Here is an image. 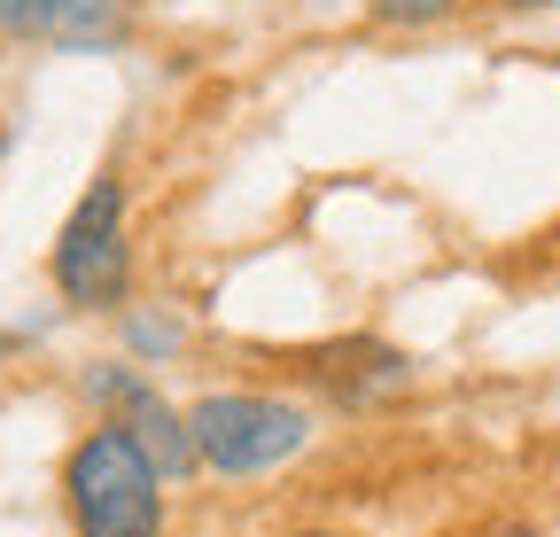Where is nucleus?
<instances>
[{
  "mask_svg": "<svg viewBox=\"0 0 560 537\" xmlns=\"http://www.w3.org/2000/svg\"><path fill=\"white\" fill-rule=\"evenodd\" d=\"M304 382L342 413H374L382 397H405L412 366H405V351L382 343V335H342V343H319L304 359Z\"/></svg>",
  "mask_w": 560,
  "mask_h": 537,
  "instance_id": "obj_4",
  "label": "nucleus"
},
{
  "mask_svg": "<svg viewBox=\"0 0 560 537\" xmlns=\"http://www.w3.org/2000/svg\"><path fill=\"white\" fill-rule=\"evenodd\" d=\"M0 32L32 47H109L132 32V0H0Z\"/></svg>",
  "mask_w": 560,
  "mask_h": 537,
  "instance_id": "obj_5",
  "label": "nucleus"
},
{
  "mask_svg": "<svg viewBox=\"0 0 560 537\" xmlns=\"http://www.w3.org/2000/svg\"><path fill=\"white\" fill-rule=\"evenodd\" d=\"M0 156H9V132H0Z\"/></svg>",
  "mask_w": 560,
  "mask_h": 537,
  "instance_id": "obj_13",
  "label": "nucleus"
},
{
  "mask_svg": "<svg viewBox=\"0 0 560 537\" xmlns=\"http://www.w3.org/2000/svg\"><path fill=\"white\" fill-rule=\"evenodd\" d=\"M140 389H149V382H140L132 366H117V359H109V366H86V406H109V413H125Z\"/></svg>",
  "mask_w": 560,
  "mask_h": 537,
  "instance_id": "obj_8",
  "label": "nucleus"
},
{
  "mask_svg": "<svg viewBox=\"0 0 560 537\" xmlns=\"http://www.w3.org/2000/svg\"><path fill=\"white\" fill-rule=\"evenodd\" d=\"M195 459L210 476H272L280 459H296L312 444V413L289 406V397H265V389H210L195 397Z\"/></svg>",
  "mask_w": 560,
  "mask_h": 537,
  "instance_id": "obj_2",
  "label": "nucleus"
},
{
  "mask_svg": "<svg viewBox=\"0 0 560 537\" xmlns=\"http://www.w3.org/2000/svg\"><path fill=\"white\" fill-rule=\"evenodd\" d=\"M117 421L140 436V452L156 459V476H164V483L195 476V429H187V413H172V406H164L156 389H140V397H132V406H125Z\"/></svg>",
  "mask_w": 560,
  "mask_h": 537,
  "instance_id": "obj_6",
  "label": "nucleus"
},
{
  "mask_svg": "<svg viewBox=\"0 0 560 537\" xmlns=\"http://www.w3.org/2000/svg\"><path fill=\"white\" fill-rule=\"evenodd\" d=\"M514 9H560V0H514Z\"/></svg>",
  "mask_w": 560,
  "mask_h": 537,
  "instance_id": "obj_12",
  "label": "nucleus"
},
{
  "mask_svg": "<svg viewBox=\"0 0 560 537\" xmlns=\"http://www.w3.org/2000/svg\"><path fill=\"white\" fill-rule=\"evenodd\" d=\"M62 506L79 537H164V476L117 413L70 444Z\"/></svg>",
  "mask_w": 560,
  "mask_h": 537,
  "instance_id": "obj_1",
  "label": "nucleus"
},
{
  "mask_svg": "<svg viewBox=\"0 0 560 537\" xmlns=\"http://www.w3.org/2000/svg\"><path fill=\"white\" fill-rule=\"evenodd\" d=\"M459 9V0H374V24H389V32H405V24H444Z\"/></svg>",
  "mask_w": 560,
  "mask_h": 537,
  "instance_id": "obj_9",
  "label": "nucleus"
},
{
  "mask_svg": "<svg viewBox=\"0 0 560 537\" xmlns=\"http://www.w3.org/2000/svg\"><path fill=\"white\" fill-rule=\"evenodd\" d=\"M47 273H55L70 312H117L125 304V289H132V234H125V179L117 172H102L79 195V211H70L62 234H55Z\"/></svg>",
  "mask_w": 560,
  "mask_h": 537,
  "instance_id": "obj_3",
  "label": "nucleus"
},
{
  "mask_svg": "<svg viewBox=\"0 0 560 537\" xmlns=\"http://www.w3.org/2000/svg\"><path fill=\"white\" fill-rule=\"evenodd\" d=\"M125 343H132V359H172V351L187 343V327L164 319V312H132V319H125Z\"/></svg>",
  "mask_w": 560,
  "mask_h": 537,
  "instance_id": "obj_7",
  "label": "nucleus"
},
{
  "mask_svg": "<svg viewBox=\"0 0 560 537\" xmlns=\"http://www.w3.org/2000/svg\"><path fill=\"white\" fill-rule=\"evenodd\" d=\"M490 537H537V529L529 522H506V529H490Z\"/></svg>",
  "mask_w": 560,
  "mask_h": 537,
  "instance_id": "obj_10",
  "label": "nucleus"
},
{
  "mask_svg": "<svg viewBox=\"0 0 560 537\" xmlns=\"http://www.w3.org/2000/svg\"><path fill=\"white\" fill-rule=\"evenodd\" d=\"M280 537H335V529H280Z\"/></svg>",
  "mask_w": 560,
  "mask_h": 537,
  "instance_id": "obj_11",
  "label": "nucleus"
}]
</instances>
